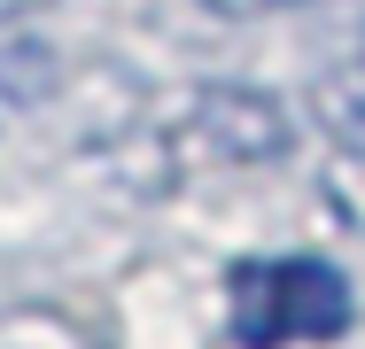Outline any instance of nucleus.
I'll list each match as a JSON object with an SVG mask.
<instances>
[{"mask_svg": "<svg viewBox=\"0 0 365 349\" xmlns=\"http://www.w3.org/2000/svg\"><path fill=\"white\" fill-rule=\"evenodd\" d=\"M350 318H358V295L327 256H241L225 272V334L241 349L342 342Z\"/></svg>", "mask_w": 365, "mask_h": 349, "instance_id": "obj_1", "label": "nucleus"}, {"mask_svg": "<svg viewBox=\"0 0 365 349\" xmlns=\"http://www.w3.org/2000/svg\"><path fill=\"white\" fill-rule=\"evenodd\" d=\"M210 16H272V8H295V0H202Z\"/></svg>", "mask_w": 365, "mask_h": 349, "instance_id": "obj_2", "label": "nucleus"}]
</instances>
